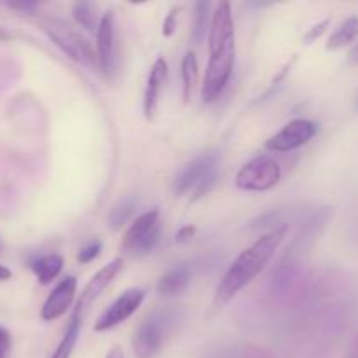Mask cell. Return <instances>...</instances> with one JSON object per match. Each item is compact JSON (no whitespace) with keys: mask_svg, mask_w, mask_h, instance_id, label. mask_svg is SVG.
I'll return each instance as SVG.
<instances>
[{"mask_svg":"<svg viewBox=\"0 0 358 358\" xmlns=\"http://www.w3.org/2000/svg\"><path fill=\"white\" fill-rule=\"evenodd\" d=\"M210 59L203 80V101H213L219 98L233 73L234 66V23L231 6L222 2L213 13L208 28Z\"/></svg>","mask_w":358,"mask_h":358,"instance_id":"1","label":"cell"},{"mask_svg":"<svg viewBox=\"0 0 358 358\" xmlns=\"http://www.w3.org/2000/svg\"><path fill=\"white\" fill-rule=\"evenodd\" d=\"M287 229L289 227L285 224L275 227L268 234L259 238L252 247L241 252L240 257L231 264V268L227 269L224 278L220 280L219 287H217L215 297H213V310H220L224 304L229 303L241 289H245L266 268L269 259L273 257L276 248L285 238Z\"/></svg>","mask_w":358,"mask_h":358,"instance_id":"2","label":"cell"},{"mask_svg":"<svg viewBox=\"0 0 358 358\" xmlns=\"http://www.w3.org/2000/svg\"><path fill=\"white\" fill-rule=\"evenodd\" d=\"M219 157L215 152H206L189 161L178 170L173 178V194H191L192 201L201 199L208 194L215 185L217 171H219Z\"/></svg>","mask_w":358,"mask_h":358,"instance_id":"3","label":"cell"},{"mask_svg":"<svg viewBox=\"0 0 358 358\" xmlns=\"http://www.w3.org/2000/svg\"><path fill=\"white\" fill-rule=\"evenodd\" d=\"M161 236V220L157 210L142 213L135 222L131 224L122 240V250L135 257L150 254L159 243Z\"/></svg>","mask_w":358,"mask_h":358,"instance_id":"4","label":"cell"},{"mask_svg":"<svg viewBox=\"0 0 358 358\" xmlns=\"http://www.w3.org/2000/svg\"><path fill=\"white\" fill-rule=\"evenodd\" d=\"M45 34L49 35L52 42L65 52L69 58H72L73 62L84 63V65L96 66L98 58L94 55V51L91 49L90 42L86 38L80 37L77 31H73L69 24H65L63 21L58 20H49L44 24ZM100 66V65H98Z\"/></svg>","mask_w":358,"mask_h":358,"instance_id":"5","label":"cell"},{"mask_svg":"<svg viewBox=\"0 0 358 358\" xmlns=\"http://www.w3.org/2000/svg\"><path fill=\"white\" fill-rule=\"evenodd\" d=\"M280 164L269 156H259L241 166L236 175V185L243 191L264 192L280 182Z\"/></svg>","mask_w":358,"mask_h":358,"instance_id":"6","label":"cell"},{"mask_svg":"<svg viewBox=\"0 0 358 358\" xmlns=\"http://www.w3.org/2000/svg\"><path fill=\"white\" fill-rule=\"evenodd\" d=\"M317 122L310 119H294L266 142V149L273 152H290V150L306 145L317 135Z\"/></svg>","mask_w":358,"mask_h":358,"instance_id":"7","label":"cell"},{"mask_svg":"<svg viewBox=\"0 0 358 358\" xmlns=\"http://www.w3.org/2000/svg\"><path fill=\"white\" fill-rule=\"evenodd\" d=\"M166 317L152 315L138 325L133 336V352L138 358H154L163 348Z\"/></svg>","mask_w":358,"mask_h":358,"instance_id":"8","label":"cell"},{"mask_svg":"<svg viewBox=\"0 0 358 358\" xmlns=\"http://www.w3.org/2000/svg\"><path fill=\"white\" fill-rule=\"evenodd\" d=\"M143 299H145V292H143L142 289L126 290L122 296H119L117 299L110 304L108 310H105L103 313H101V317L98 318L96 324H94V331H108V329H114L115 325L128 320V318L142 306Z\"/></svg>","mask_w":358,"mask_h":358,"instance_id":"9","label":"cell"},{"mask_svg":"<svg viewBox=\"0 0 358 358\" xmlns=\"http://www.w3.org/2000/svg\"><path fill=\"white\" fill-rule=\"evenodd\" d=\"M121 268H122V259L121 257L114 259V261L108 262L107 266H103V268H101L100 271H98L90 282H87L86 289H84L83 294H80V299L79 303H77L76 311H73L72 315L73 318H77V320L80 322L84 317H86V313L90 311V308L93 306L94 301H96L98 297L101 296V292L110 285L112 280H114L115 276H117V273L121 271Z\"/></svg>","mask_w":358,"mask_h":358,"instance_id":"10","label":"cell"},{"mask_svg":"<svg viewBox=\"0 0 358 358\" xmlns=\"http://www.w3.org/2000/svg\"><path fill=\"white\" fill-rule=\"evenodd\" d=\"M96 48H98V65L107 76L115 70V30H114V13L108 10L101 16L100 24L96 28Z\"/></svg>","mask_w":358,"mask_h":358,"instance_id":"11","label":"cell"},{"mask_svg":"<svg viewBox=\"0 0 358 358\" xmlns=\"http://www.w3.org/2000/svg\"><path fill=\"white\" fill-rule=\"evenodd\" d=\"M77 289V280L73 276H66L63 278L58 285L52 289V292L49 294L48 299H45L44 306H42L41 317L42 320L52 322L56 318L63 317L66 313V310L72 304L73 296H76Z\"/></svg>","mask_w":358,"mask_h":358,"instance_id":"12","label":"cell"},{"mask_svg":"<svg viewBox=\"0 0 358 358\" xmlns=\"http://www.w3.org/2000/svg\"><path fill=\"white\" fill-rule=\"evenodd\" d=\"M168 77V65L164 58H157L154 63L150 76L147 79L145 94H143V112H145L147 119H152L157 110V103H159L161 90H163L164 83Z\"/></svg>","mask_w":358,"mask_h":358,"instance_id":"13","label":"cell"},{"mask_svg":"<svg viewBox=\"0 0 358 358\" xmlns=\"http://www.w3.org/2000/svg\"><path fill=\"white\" fill-rule=\"evenodd\" d=\"M189 282H191V269L187 266H177L163 275L157 283V292L161 296H177L187 289Z\"/></svg>","mask_w":358,"mask_h":358,"instance_id":"14","label":"cell"},{"mask_svg":"<svg viewBox=\"0 0 358 358\" xmlns=\"http://www.w3.org/2000/svg\"><path fill=\"white\" fill-rule=\"evenodd\" d=\"M30 268L31 271L37 275L38 282H41L42 285H49V283L59 275V271H62L63 259L62 255L58 254L42 255V257H37L31 261Z\"/></svg>","mask_w":358,"mask_h":358,"instance_id":"15","label":"cell"},{"mask_svg":"<svg viewBox=\"0 0 358 358\" xmlns=\"http://www.w3.org/2000/svg\"><path fill=\"white\" fill-rule=\"evenodd\" d=\"M358 37V16H352L348 20L343 21L339 24L338 30L329 37L327 49L329 51H336V49L346 48L348 44H352L353 41Z\"/></svg>","mask_w":358,"mask_h":358,"instance_id":"16","label":"cell"},{"mask_svg":"<svg viewBox=\"0 0 358 358\" xmlns=\"http://www.w3.org/2000/svg\"><path fill=\"white\" fill-rule=\"evenodd\" d=\"M182 83H184V101L187 103L198 83V59L192 51L185 52L182 59Z\"/></svg>","mask_w":358,"mask_h":358,"instance_id":"17","label":"cell"},{"mask_svg":"<svg viewBox=\"0 0 358 358\" xmlns=\"http://www.w3.org/2000/svg\"><path fill=\"white\" fill-rule=\"evenodd\" d=\"M79 327H80V322L73 317L70 318L69 329H66L65 336L62 338L58 348L55 350V353H52L51 358H70V355H72L73 352V346H76L77 343V338H79Z\"/></svg>","mask_w":358,"mask_h":358,"instance_id":"18","label":"cell"},{"mask_svg":"<svg viewBox=\"0 0 358 358\" xmlns=\"http://www.w3.org/2000/svg\"><path fill=\"white\" fill-rule=\"evenodd\" d=\"M212 3L210 2H198L196 3V14L194 21H192V41L194 44H201L206 37V30H208V10Z\"/></svg>","mask_w":358,"mask_h":358,"instance_id":"19","label":"cell"},{"mask_svg":"<svg viewBox=\"0 0 358 358\" xmlns=\"http://www.w3.org/2000/svg\"><path fill=\"white\" fill-rule=\"evenodd\" d=\"M133 212H135V199L128 198L119 201L117 205L112 208L110 215H108V222H110L112 229H121V227L128 222L129 217L133 215Z\"/></svg>","mask_w":358,"mask_h":358,"instance_id":"20","label":"cell"},{"mask_svg":"<svg viewBox=\"0 0 358 358\" xmlns=\"http://www.w3.org/2000/svg\"><path fill=\"white\" fill-rule=\"evenodd\" d=\"M73 16L77 23L84 27L86 30L93 31L96 27V7L90 2H77L73 6Z\"/></svg>","mask_w":358,"mask_h":358,"instance_id":"21","label":"cell"},{"mask_svg":"<svg viewBox=\"0 0 358 358\" xmlns=\"http://www.w3.org/2000/svg\"><path fill=\"white\" fill-rule=\"evenodd\" d=\"M100 250H101L100 241H91L90 245H86V247L79 252V257L77 259H79V262H83V264H87V262H91L93 259L98 257Z\"/></svg>","mask_w":358,"mask_h":358,"instance_id":"22","label":"cell"},{"mask_svg":"<svg viewBox=\"0 0 358 358\" xmlns=\"http://www.w3.org/2000/svg\"><path fill=\"white\" fill-rule=\"evenodd\" d=\"M329 24H331V20H324V21H320L318 24H315V27L310 28V30H308V34L304 35V42H306V44H311V42L317 41L318 37H322V35L325 34V30H327Z\"/></svg>","mask_w":358,"mask_h":358,"instance_id":"23","label":"cell"},{"mask_svg":"<svg viewBox=\"0 0 358 358\" xmlns=\"http://www.w3.org/2000/svg\"><path fill=\"white\" fill-rule=\"evenodd\" d=\"M10 350V334L3 327H0V358H7Z\"/></svg>","mask_w":358,"mask_h":358,"instance_id":"24","label":"cell"},{"mask_svg":"<svg viewBox=\"0 0 358 358\" xmlns=\"http://www.w3.org/2000/svg\"><path fill=\"white\" fill-rule=\"evenodd\" d=\"M196 233V227L194 226H184L178 229L177 233V241H180V243H184V241H189L192 236H194Z\"/></svg>","mask_w":358,"mask_h":358,"instance_id":"25","label":"cell"},{"mask_svg":"<svg viewBox=\"0 0 358 358\" xmlns=\"http://www.w3.org/2000/svg\"><path fill=\"white\" fill-rule=\"evenodd\" d=\"M173 30H175V9L171 10V13L168 14L166 20H164L163 35H164V37H170V35L173 34Z\"/></svg>","mask_w":358,"mask_h":358,"instance_id":"26","label":"cell"},{"mask_svg":"<svg viewBox=\"0 0 358 358\" xmlns=\"http://www.w3.org/2000/svg\"><path fill=\"white\" fill-rule=\"evenodd\" d=\"M346 358H358V332L355 334V338H353L352 346L348 350V357Z\"/></svg>","mask_w":358,"mask_h":358,"instance_id":"27","label":"cell"},{"mask_svg":"<svg viewBox=\"0 0 358 358\" xmlns=\"http://www.w3.org/2000/svg\"><path fill=\"white\" fill-rule=\"evenodd\" d=\"M107 358H124V352H122L121 346H114V348L108 352Z\"/></svg>","mask_w":358,"mask_h":358,"instance_id":"28","label":"cell"},{"mask_svg":"<svg viewBox=\"0 0 358 358\" xmlns=\"http://www.w3.org/2000/svg\"><path fill=\"white\" fill-rule=\"evenodd\" d=\"M9 7H13V9H20V10H34L35 3H9Z\"/></svg>","mask_w":358,"mask_h":358,"instance_id":"29","label":"cell"},{"mask_svg":"<svg viewBox=\"0 0 358 358\" xmlns=\"http://www.w3.org/2000/svg\"><path fill=\"white\" fill-rule=\"evenodd\" d=\"M10 276H13L10 269L6 268V266H0V282H6V280H9Z\"/></svg>","mask_w":358,"mask_h":358,"instance_id":"30","label":"cell"},{"mask_svg":"<svg viewBox=\"0 0 358 358\" xmlns=\"http://www.w3.org/2000/svg\"><path fill=\"white\" fill-rule=\"evenodd\" d=\"M350 63H352V65H358V44L352 49V52H350Z\"/></svg>","mask_w":358,"mask_h":358,"instance_id":"31","label":"cell"}]
</instances>
